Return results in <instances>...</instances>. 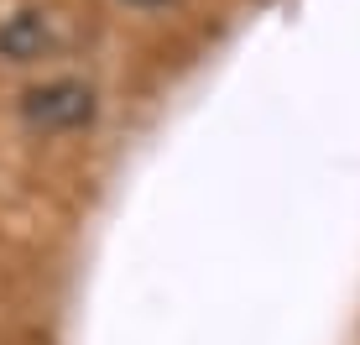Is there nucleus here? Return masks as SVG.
<instances>
[{
    "label": "nucleus",
    "instance_id": "nucleus-2",
    "mask_svg": "<svg viewBox=\"0 0 360 345\" xmlns=\"http://www.w3.org/2000/svg\"><path fill=\"white\" fill-rule=\"evenodd\" d=\"M47 47H53V21H47V11H16V16L0 21V58L32 63Z\"/></svg>",
    "mask_w": 360,
    "mask_h": 345
},
{
    "label": "nucleus",
    "instance_id": "nucleus-3",
    "mask_svg": "<svg viewBox=\"0 0 360 345\" xmlns=\"http://www.w3.org/2000/svg\"><path fill=\"white\" fill-rule=\"evenodd\" d=\"M131 6H162V0H131Z\"/></svg>",
    "mask_w": 360,
    "mask_h": 345
},
{
    "label": "nucleus",
    "instance_id": "nucleus-1",
    "mask_svg": "<svg viewBox=\"0 0 360 345\" xmlns=\"http://www.w3.org/2000/svg\"><path fill=\"white\" fill-rule=\"evenodd\" d=\"M21 115H27L32 131H79L94 120V89L73 84V79L42 84V89H32L21 100Z\"/></svg>",
    "mask_w": 360,
    "mask_h": 345
}]
</instances>
